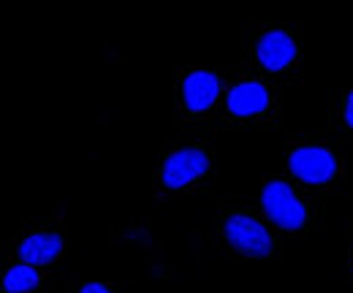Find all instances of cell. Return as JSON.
Instances as JSON below:
<instances>
[{
  "instance_id": "obj_1",
  "label": "cell",
  "mask_w": 353,
  "mask_h": 293,
  "mask_svg": "<svg viewBox=\"0 0 353 293\" xmlns=\"http://www.w3.org/2000/svg\"><path fill=\"white\" fill-rule=\"evenodd\" d=\"M261 207L269 214V220H274L280 228H288V231L302 228L307 220L302 201L294 196V190L285 182H269L261 190Z\"/></svg>"
},
{
  "instance_id": "obj_2",
  "label": "cell",
  "mask_w": 353,
  "mask_h": 293,
  "mask_svg": "<svg viewBox=\"0 0 353 293\" xmlns=\"http://www.w3.org/2000/svg\"><path fill=\"white\" fill-rule=\"evenodd\" d=\"M223 231H225V239L234 247H239L245 255L264 258V255H269V252L274 250V242H272L269 231H266L259 220H253L248 214H231L225 220Z\"/></svg>"
},
{
  "instance_id": "obj_3",
  "label": "cell",
  "mask_w": 353,
  "mask_h": 293,
  "mask_svg": "<svg viewBox=\"0 0 353 293\" xmlns=\"http://www.w3.org/2000/svg\"><path fill=\"white\" fill-rule=\"evenodd\" d=\"M207 168H210V158H207L204 150H199V147H185V150H176L174 155L163 163L161 179H163L166 188H185L188 182L199 179Z\"/></svg>"
},
{
  "instance_id": "obj_4",
  "label": "cell",
  "mask_w": 353,
  "mask_h": 293,
  "mask_svg": "<svg viewBox=\"0 0 353 293\" xmlns=\"http://www.w3.org/2000/svg\"><path fill=\"white\" fill-rule=\"evenodd\" d=\"M291 171L310 185H321L334 176L337 161L323 147H299L296 152H291Z\"/></svg>"
},
{
  "instance_id": "obj_5",
  "label": "cell",
  "mask_w": 353,
  "mask_h": 293,
  "mask_svg": "<svg viewBox=\"0 0 353 293\" xmlns=\"http://www.w3.org/2000/svg\"><path fill=\"white\" fill-rule=\"evenodd\" d=\"M256 57L266 71H283L285 65L294 63L296 57V43L291 41V36H285L283 30H272L256 46Z\"/></svg>"
},
{
  "instance_id": "obj_6",
  "label": "cell",
  "mask_w": 353,
  "mask_h": 293,
  "mask_svg": "<svg viewBox=\"0 0 353 293\" xmlns=\"http://www.w3.org/2000/svg\"><path fill=\"white\" fill-rule=\"evenodd\" d=\"M218 95H221V82L210 71H193V74H188V79L182 84V98H185L188 109H193V112L210 109Z\"/></svg>"
},
{
  "instance_id": "obj_7",
  "label": "cell",
  "mask_w": 353,
  "mask_h": 293,
  "mask_svg": "<svg viewBox=\"0 0 353 293\" xmlns=\"http://www.w3.org/2000/svg\"><path fill=\"white\" fill-rule=\"evenodd\" d=\"M269 106V90L261 82H239L228 92V109L239 117L261 114Z\"/></svg>"
},
{
  "instance_id": "obj_8",
  "label": "cell",
  "mask_w": 353,
  "mask_h": 293,
  "mask_svg": "<svg viewBox=\"0 0 353 293\" xmlns=\"http://www.w3.org/2000/svg\"><path fill=\"white\" fill-rule=\"evenodd\" d=\"M63 250V239L57 234H33L28 236L22 245H19V255L33 263V266H41V263H49L54 261Z\"/></svg>"
},
{
  "instance_id": "obj_9",
  "label": "cell",
  "mask_w": 353,
  "mask_h": 293,
  "mask_svg": "<svg viewBox=\"0 0 353 293\" xmlns=\"http://www.w3.org/2000/svg\"><path fill=\"white\" fill-rule=\"evenodd\" d=\"M33 288H39V272L33 266H11L3 277L6 293H28Z\"/></svg>"
},
{
  "instance_id": "obj_10",
  "label": "cell",
  "mask_w": 353,
  "mask_h": 293,
  "mask_svg": "<svg viewBox=\"0 0 353 293\" xmlns=\"http://www.w3.org/2000/svg\"><path fill=\"white\" fill-rule=\"evenodd\" d=\"M79 293H112V291L106 285H101V283H88V285H82Z\"/></svg>"
},
{
  "instance_id": "obj_11",
  "label": "cell",
  "mask_w": 353,
  "mask_h": 293,
  "mask_svg": "<svg viewBox=\"0 0 353 293\" xmlns=\"http://www.w3.org/2000/svg\"><path fill=\"white\" fill-rule=\"evenodd\" d=\"M345 123L353 128V92L348 95V101H345Z\"/></svg>"
}]
</instances>
